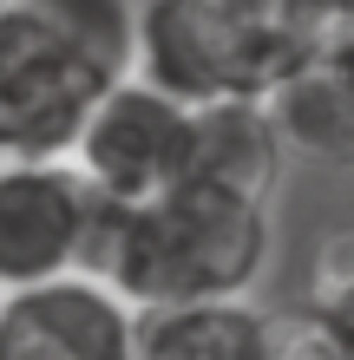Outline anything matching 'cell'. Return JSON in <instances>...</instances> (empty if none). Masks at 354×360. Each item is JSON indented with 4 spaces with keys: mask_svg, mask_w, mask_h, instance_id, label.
<instances>
[{
    "mask_svg": "<svg viewBox=\"0 0 354 360\" xmlns=\"http://www.w3.org/2000/svg\"><path fill=\"white\" fill-rule=\"evenodd\" d=\"M86 269L118 282L138 308L249 295L269 269V203L191 177L144 203L106 197Z\"/></svg>",
    "mask_w": 354,
    "mask_h": 360,
    "instance_id": "obj_1",
    "label": "cell"
},
{
    "mask_svg": "<svg viewBox=\"0 0 354 360\" xmlns=\"http://www.w3.org/2000/svg\"><path fill=\"white\" fill-rule=\"evenodd\" d=\"M322 20L302 0H138V66L177 98H269L308 53Z\"/></svg>",
    "mask_w": 354,
    "mask_h": 360,
    "instance_id": "obj_2",
    "label": "cell"
},
{
    "mask_svg": "<svg viewBox=\"0 0 354 360\" xmlns=\"http://www.w3.org/2000/svg\"><path fill=\"white\" fill-rule=\"evenodd\" d=\"M112 66L46 20L33 0L0 7V158H72V138Z\"/></svg>",
    "mask_w": 354,
    "mask_h": 360,
    "instance_id": "obj_3",
    "label": "cell"
},
{
    "mask_svg": "<svg viewBox=\"0 0 354 360\" xmlns=\"http://www.w3.org/2000/svg\"><path fill=\"white\" fill-rule=\"evenodd\" d=\"M191 98L151 86L144 72H118L72 138V158L106 197L144 203L191 177Z\"/></svg>",
    "mask_w": 354,
    "mask_h": 360,
    "instance_id": "obj_4",
    "label": "cell"
},
{
    "mask_svg": "<svg viewBox=\"0 0 354 360\" xmlns=\"http://www.w3.org/2000/svg\"><path fill=\"white\" fill-rule=\"evenodd\" d=\"M99 210L106 190L79 158H0V288L86 269Z\"/></svg>",
    "mask_w": 354,
    "mask_h": 360,
    "instance_id": "obj_5",
    "label": "cell"
},
{
    "mask_svg": "<svg viewBox=\"0 0 354 360\" xmlns=\"http://www.w3.org/2000/svg\"><path fill=\"white\" fill-rule=\"evenodd\" d=\"M0 360H138V302L92 269L7 288Z\"/></svg>",
    "mask_w": 354,
    "mask_h": 360,
    "instance_id": "obj_6",
    "label": "cell"
},
{
    "mask_svg": "<svg viewBox=\"0 0 354 360\" xmlns=\"http://www.w3.org/2000/svg\"><path fill=\"white\" fill-rule=\"evenodd\" d=\"M289 138L269 98H203L191 112V184L269 203L289 177Z\"/></svg>",
    "mask_w": 354,
    "mask_h": 360,
    "instance_id": "obj_7",
    "label": "cell"
},
{
    "mask_svg": "<svg viewBox=\"0 0 354 360\" xmlns=\"http://www.w3.org/2000/svg\"><path fill=\"white\" fill-rule=\"evenodd\" d=\"M282 321L249 295H197V302L138 308V360H276Z\"/></svg>",
    "mask_w": 354,
    "mask_h": 360,
    "instance_id": "obj_8",
    "label": "cell"
},
{
    "mask_svg": "<svg viewBox=\"0 0 354 360\" xmlns=\"http://www.w3.org/2000/svg\"><path fill=\"white\" fill-rule=\"evenodd\" d=\"M282 118V138L296 158H322V164H354V79L335 72L322 53H308L296 72L269 92Z\"/></svg>",
    "mask_w": 354,
    "mask_h": 360,
    "instance_id": "obj_9",
    "label": "cell"
},
{
    "mask_svg": "<svg viewBox=\"0 0 354 360\" xmlns=\"http://www.w3.org/2000/svg\"><path fill=\"white\" fill-rule=\"evenodd\" d=\"M282 354L354 360V223L328 229L308 256V308L282 321Z\"/></svg>",
    "mask_w": 354,
    "mask_h": 360,
    "instance_id": "obj_10",
    "label": "cell"
},
{
    "mask_svg": "<svg viewBox=\"0 0 354 360\" xmlns=\"http://www.w3.org/2000/svg\"><path fill=\"white\" fill-rule=\"evenodd\" d=\"M46 20H59L92 59H106L112 72L138 66V0H33Z\"/></svg>",
    "mask_w": 354,
    "mask_h": 360,
    "instance_id": "obj_11",
    "label": "cell"
},
{
    "mask_svg": "<svg viewBox=\"0 0 354 360\" xmlns=\"http://www.w3.org/2000/svg\"><path fill=\"white\" fill-rule=\"evenodd\" d=\"M335 72H348L354 79V7L348 13H335V20H322V46H315Z\"/></svg>",
    "mask_w": 354,
    "mask_h": 360,
    "instance_id": "obj_12",
    "label": "cell"
},
{
    "mask_svg": "<svg viewBox=\"0 0 354 360\" xmlns=\"http://www.w3.org/2000/svg\"><path fill=\"white\" fill-rule=\"evenodd\" d=\"M302 7L315 13V20H335V13H348V7H354V0H302Z\"/></svg>",
    "mask_w": 354,
    "mask_h": 360,
    "instance_id": "obj_13",
    "label": "cell"
},
{
    "mask_svg": "<svg viewBox=\"0 0 354 360\" xmlns=\"http://www.w3.org/2000/svg\"><path fill=\"white\" fill-rule=\"evenodd\" d=\"M0 7H13V0H0Z\"/></svg>",
    "mask_w": 354,
    "mask_h": 360,
    "instance_id": "obj_14",
    "label": "cell"
},
{
    "mask_svg": "<svg viewBox=\"0 0 354 360\" xmlns=\"http://www.w3.org/2000/svg\"><path fill=\"white\" fill-rule=\"evenodd\" d=\"M0 295H7V288H0Z\"/></svg>",
    "mask_w": 354,
    "mask_h": 360,
    "instance_id": "obj_15",
    "label": "cell"
}]
</instances>
